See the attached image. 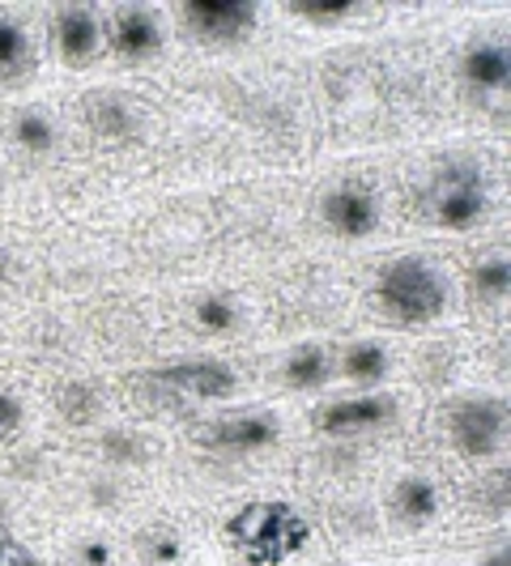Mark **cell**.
<instances>
[{
  "label": "cell",
  "instance_id": "484cf974",
  "mask_svg": "<svg viewBox=\"0 0 511 566\" xmlns=\"http://www.w3.org/2000/svg\"><path fill=\"white\" fill-rule=\"evenodd\" d=\"M82 563L85 566H107L112 563V549H107V545H98V541H90V545L82 549Z\"/></svg>",
  "mask_w": 511,
  "mask_h": 566
},
{
  "label": "cell",
  "instance_id": "52a82bcc",
  "mask_svg": "<svg viewBox=\"0 0 511 566\" xmlns=\"http://www.w3.org/2000/svg\"><path fill=\"white\" fill-rule=\"evenodd\" d=\"M205 443L222 448V452H260V448L278 443V418L273 413H234V418L209 426Z\"/></svg>",
  "mask_w": 511,
  "mask_h": 566
},
{
  "label": "cell",
  "instance_id": "44dd1931",
  "mask_svg": "<svg viewBox=\"0 0 511 566\" xmlns=\"http://www.w3.org/2000/svg\"><path fill=\"white\" fill-rule=\"evenodd\" d=\"M290 13L307 18V22H315V27H328V22L350 18V13H354V4H315V0H294V4H290Z\"/></svg>",
  "mask_w": 511,
  "mask_h": 566
},
{
  "label": "cell",
  "instance_id": "5b68a950",
  "mask_svg": "<svg viewBox=\"0 0 511 566\" xmlns=\"http://www.w3.org/2000/svg\"><path fill=\"white\" fill-rule=\"evenodd\" d=\"M486 213V192L482 179L473 170H452L439 179L435 188V222L448 230H469L478 227Z\"/></svg>",
  "mask_w": 511,
  "mask_h": 566
},
{
  "label": "cell",
  "instance_id": "603a6c76",
  "mask_svg": "<svg viewBox=\"0 0 511 566\" xmlns=\"http://www.w3.org/2000/svg\"><path fill=\"white\" fill-rule=\"evenodd\" d=\"M0 566H39V558L18 537H4L0 533Z\"/></svg>",
  "mask_w": 511,
  "mask_h": 566
},
{
  "label": "cell",
  "instance_id": "ac0fdd59",
  "mask_svg": "<svg viewBox=\"0 0 511 566\" xmlns=\"http://www.w3.org/2000/svg\"><path fill=\"white\" fill-rule=\"evenodd\" d=\"M13 137H18V145H22V149L43 154V149H52V142H56V128H52V119H48V115L27 112V115H18Z\"/></svg>",
  "mask_w": 511,
  "mask_h": 566
},
{
  "label": "cell",
  "instance_id": "8992f818",
  "mask_svg": "<svg viewBox=\"0 0 511 566\" xmlns=\"http://www.w3.org/2000/svg\"><path fill=\"white\" fill-rule=\"evenodd\" d=\"M397 418V400L393 397H345L333 405L315 409V430L324 434H358V430H375V426Z\"/></svg>",
  "mask_w": 511,
  "mask_h": 566
},
{
  "label": "cell",
  "instance_id": "4316f807",
  "mask_svg": "<svg viewBox=\"0 0 511 566\" xmlns=\"http://www.w3.org/2000/svg\"><path fill=\"white\" fill-rule=\"evenodd\" d=\"M486 566H508V549H499V554H494V558H490Z\"/></svg>",
  "mask_w": 511,
  "mask_h": 566
},
{
  "label": "cell",
  "instance_id": "4fadbf2b",
  "mask_svg": "<svg viewBox=\"0 0 511 566\" xmlns=\"http://www.w3.org/2000/svg\"><path fill=\"white\" fill-rule=\"evenodd\" d=\"M328 354L320 349V345H303V349H294L290 354V363H285V384L290 388H320L324 379H328Z\"/></svg>",
  "mask_w": 511,
  "mask_h": 566
},
{
  "label": "cell",
  "instance_id": "8fae6325",
  "mask_svg": "<svg viewBox=\"0 0 511 566\" xmlns=\"http://www.w3.org/2000/svg\"><path fill=\"white\" fill-rule=\"evenodd\" d=\"M98 39H103V27H98V18L90 9L69 4V9L56 13V48L69 64H82V60L94 56L98 52Z\"/></svg>",
  "mask_w": 511,
  "mask_h": 566
},
{
  "label": "cell",
  "instance_id": "cb8c5ba5",
  "mask_svg": "<svg viewBox=\"0 0 511 566\" xmlns=\"http://www.w3.org/2000/svg\"><path fill=\"white\" fill-rule=\"evenodd\" d=\"M149 558H154V563H163V566L179 563V558H184V545L170 537V533H158V537L149 541Z\"/></svg>",
  "mask_w": 511,
  "mask_h": 566
},
{
  "label": "cell",
  "instance_id": "7a4b0ae2",
  "mask_svg": "<svg viewBox=\"0 0 511 566\" xmlns=\"http://www.w3.org/2000/svg\"><path fill=\"white\" fill-rule=\"evenodd\" d=\"M375 294H379V307L405 319V324H426V319L444 315V307H448V282H444V273L435 264H426L423 255L393 260L379 273Z\"/></svg>",
  "mask_w": 511,
  "mask_h": 566
},
{
  "label": "cell",
  "instance_id": "5bb4252c",
  "mask_svg": "<svg viewBox=\"0 0 511 566\" xmlns=\"http://www.w3.org/2000/svg\"><path fill=\"white\" fill-rule=\"evenodd\" d=\"M393 499H397L400 515L414 520V524H423V520H430L439 511V490L426 482V478H405V482H397Z\"/></svg>",
  "mask_w": 511,
  "mask_h": 566
},
{
  "label": "cell",
  "instance_id": "3957f363",
  "mask_svg": "<svg viewBox=\"0 0 511 566\" xmlns=\"http://www.w3.org/2000/svg\"><path fill=\"white\" fill-rule=\"evenodd\" d=\"M149 384L170 392V397L227 400L234 392V370L218 358H184V363H167V367L149 370Z\"/></svg>",
  "mask_w": 511,
  "mask_h": 566
},
{
  "label": "cell",
  "instance_id": "ba28073f",
  "mask_svg": "<svg viewBox=\"0 0 511 566\" xmlns=\"http://www.w3.org/2000/svg\"><path fill=\"white\" fill-rule=\"evenodd\" d=\"M324 222L337 230V234H345V239H363L379 222V205H375V197H371L367 188L345 184V188H333L324 197Z\"/></svg>",
  "mask_w": 511,
  "mask_h": 566
},
{
  "label": "cell",
  "instance_id": "7402d4cb",
  "mask_svg": "<svg viewBox=\"0 0 511 566\" xmlns=\"http://www.w3.org/2000/svg\"><path fill=\"white\" fill-rule=\"evenodd\" d=\"M94 409H98V397H94L85 384L64 388V413H69L73 422H90V418H94Z\"/></svg>",
  "mask_w": 511,
  "mask_h": 566
},
{
  "label": "cell",
  "instance_id": "7c38bea8",
  "mask_svg": "<svg viewBox=\"0 0 511 566\" xmlns=\"http://www.w3.org/2000/svg\"><path fill=\"white\" fill-rule=\"evenodd\" d=\"M465 82L482 94H494L503 90L511 77V56H508V43H478L465 52V64H460Z\"/></svg>",
  "mask_w": 511,
  "mask_h": 566
},
{
  "label": "cell",
  "instance_id": "277c9868",
  "mask_svg": "<svg viewBox=\"0 0 511 566\" xmlns=\"http://www.w3.org/2000/svg\"><path fill=\"white\" fill-rule=\"evenodd\" d=\"M452 443L460 452L469 455H494L503 448V439H508V405L503 400H490V397H478V400H465V405H456L452 409Z\"/></svg>",
  "mask_w": 511,
  "mask_h": 566
},
{
  "label": "cell",
  "instance_id": "30bf717a",
  "mask_svg": "<svg viewBox=\"0 0 511 566\" xmlns=\"http://www.w3.org/2000/svg\"><path fill=\"white\" fill-rule=\"evenodd\" d=\"M112 48L128 60H145L163 48V22L149 9H119L112 22Z\"/></svg>",
  "mask_w": 511,
  "mask_h": 566
},
{
  "label": "cell",
  "instance_id": "ffe728a7",
  "mask_svg": "<svg viewBox=\"0 0 511 566\" xmlns=\"http://www.w3.org/2000/svg\"><path fill=\"white\" fill-rule=\"evenodd\" d=\"M473 285H478V294H482V298H508V285H511L508 260L499 255V260H486V264H478Z\"/></svg>",
  "mask_w": 511,
  "mask_h": 566
},
{
  "label": "cell",
  "instance_id": "2e32d148",
  "mask_svg": "<svg viewBox=\"0 0 511 566\" xmlns=\"http://www.w3.org/2000/svg\"><path fill=\"white\" fill-rule=\"evenodd\" d=\"M345 375L354 384H379L388 375V354L384 345H371V340H358L350 354H345Z\"/></svg>",
  "mask_w": 511,
  "mask_h": 566
},
{
  "label": "cell",
  "instance_id": "9c48e42d",
  "mask_svg": "<svg viewBox=\"0 0 511 566\" xmlns=\"http://www.w3.org/2000/svg\"><path fill=\"white\" fill-rule=\"evenodd\" d=\"M184 22L205 39H234L255 22L248 0H192L184 4Z\"/></svg>",
  "mask_w": 511,
  "mask_h": 566
},
{
  "label": "cell",
  "instance_id": "e0dca14e",
  "mask_svg": "<svg viewBox=\"0 0 511 566\" xmlns=\"http://www.w3.org/2000/svg\"><path fill=\"white\" fill-rule=\"evenodd\" d=\"M192 315H197V324L205 333H230L239 324V307L230 298H222V294H205L192 307Z\"/></svg>",
  "mask_w": 511,
  "mask_h": 566
},
{
  "label": "cell",
  "instance_id": "d4e9b609",
  "mask_svg": "<svg viewBox=\"0 0 511 566\" xmlns=\"http://www.w3.org/2000/svg\"><path fill=\"white\" fill-rule=\"evenodd\" d=\"M18 422H22V405H18V400L0 388V439H4V434H13V430H18Z\"/></svg>",
  "mask_w": 511,
  "mask_h": 566
},
{
  "label": "cell",
  "instance_id": "9a60e30c",
  "mask_svg": "<svg viewBox=\"0 0 511 566\" xmlns=\"http://www.w3.org/2000/svg\"><path fill=\"white\" fill-rule=\"evenodd\" d=\"M30 64V39L27 27L13 18H0V77H13Z\"/></svg>",
  "mask_w": 511,
  "mask_h": 566
},
{
  "label": "cell",
  "instance_id": "d6986e66",
  "mask_svg": "<svg viewBox=\"0 0 511 566\" xmlns=\"http://www.w3.org/2000/svg\"><path fill=\"white\" fill-rule=\"evenodd\" d=\"M94 128L103 137H128L133 133V112L124 107V98H98L94 103Z\"/></svg>",
  "mask_w": 511,
  "mask_h": 566
},
{
  "label": "cell",
  "instance_id": "6da1fadb",
  "mask_svg": "<svg viewBox=\"0 0 511 566\" xmlns=\"http://www.w3.org/2000/svg\"><path fill=\"white\" fill-rule=\"evenodd\" d=\"M227 541L248 566H282L307 549L312 524L290 503H248L227 520Z\"/></svg>",
  "mask_w": 511,
  "mask_h": 566
}]
</instances>
